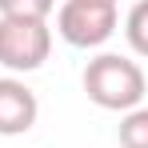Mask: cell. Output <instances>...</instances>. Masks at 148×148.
<instances>
[{
	"label": "cell",
	"instance_id": "obj_1",
	"mask_svg": "<svg viewBox=\"0 0 148 148\" xmlns=\"http://www.w3.org/2000/svg\"><path fill=\"white\" fill-rule=\"evenodd\" d=\"M84 92L88 100L104 108V112H132L140 108L148 96V80H144V68L132 60V56H120V52H100L84 64Z\"/></svg>",
	"mask_w": 148,
	"mask_h": 148
},
{
	"label": "cell",
	"instance_id": "obj_2",
	"mask_svg": "<svg viewBox=\"0 0 148 148\" xmlns=\"http://www.w3.org/2000/svg\"><path fill=\"white\" fill-rule=\"evenodd\" d=\"M48 52H52L48 20H12V16H0V64L12 76L44 68Z\"/></svg>",
	"mask_w": 148,
	"mask_h": 148
},
{
	"label": "cell",
	"instance_id": "obj_3",
	"mask_svg": "<svg viewBox=\"0 0 148 148\" xmlns=\"http://www.w3.org/2000/svg\"><path fill=\"white\" fill-rule=\"evenodd\" d=\"M120 24L116 4H96V0H64L56 8V32L72 48H100L112 40Z\"/></svg>",
	"mask_w": 148,
	"mask_h": 148
},
{
	"label": "cell",
	"instance_id": "obj_4",
	"mask_svg": "<svg viewBox=\"0 0 148 148\" xmlns=\"http://www.w3.org/2000/svg\"><path fill=\"white\" fill-rule=\"evenodd\" d=\"M40 116V100L20 76H0V136H24Z\"/></svg>",
	"mask_w": 148,
	"mask_h": 148
},
{
	"label": "cell",
	"instance_id": "obj_5",
	"mask_svg": "<svg viewBox=\"0 0 148 148\" xmlns=\"http://www.w3.org/2000/svg\"><path fill=\"white\" fill-rule=\"evenodd\" d=\"M124 40H128V48L136 56L148 60V0H136L128 8V16H124Z\"/></svg>",
	"mask_w": 148,
	"mask_h": 148
},
{
	"label": "cell",
	"instance_id": "obj_6",
	"mask_svg": "<svg viewBox=\"0 0 148 148\" xmlns=\"http://www.w3.org/2000/svg\"><path fill=\"white\" fill-rule=\"evenodd\" d=\"M116 140H120V148H148V104H140V108L120 116Z\"/></svg>",
	"mask_w": 148,
	"mask_h": 148
},
{
	"label": "cell",
	"instance_id": "obj_7",
	"mask_svg": "<svg viewBox=\"0 0 148 148\" xmlns=\"http://www.w3.org/2000/svg\"><path fill=\"white\" fill-rule=\"evenodd\" d=\"M56 12V0H0V16L12 20H48Z\"/></svg>",
	"mask_w": 148,
	"mask_h": 148
},
{
	"label": "cell",
	"instance_id": "obj_8",
	"mask_svg": "<svg viewBox=\"0 0 148 148\" xmlns=\"http://www.w3.org/2000/svg\"><path fill=\"white\" fill-rule=\"evenodd\" d=\"M96 4H116V0H96Z\"/></svg>",
	"mask_w": 148,
	"mask_h": 148
}]
</instances>
